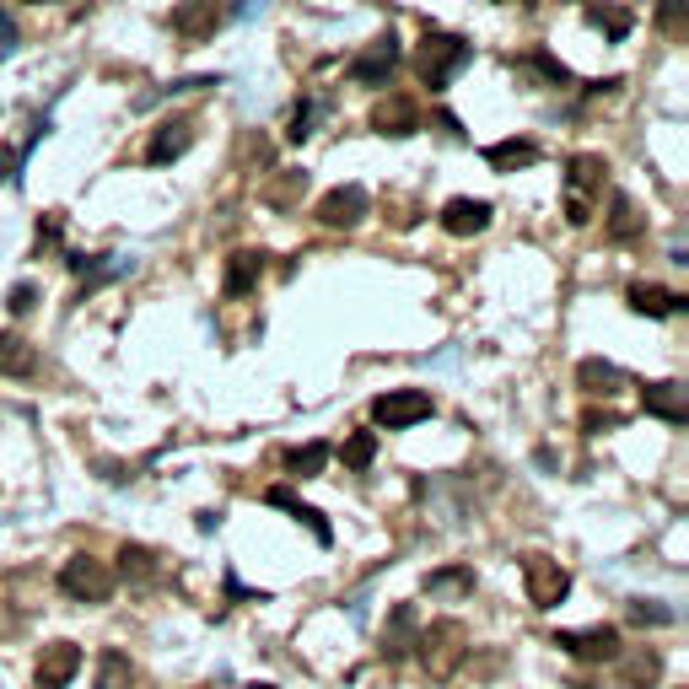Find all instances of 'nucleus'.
I'll list each match as a JSON object with an SVG mask.
<instances>
[{"label":"nucleus","mask_w":689,"mask_h":689,"mask_svg":"<svg viewBox=\"0 0 689 689\" xmlns=\"http://www.w3.org/2000/svg\"><path fill=\"white\" fill-rule=\"evenodd\" d=\"M414 658H420V668H425L436 685H447V679L463 668V658H469V630H463V620H431V625H420Z\"/></svg>","instance_id":"1"},{"label":"nucleus","mask_w":689,"mask_h":689,"mask_svg":"<svg viewBox=\"0 0 689 689\" xmlns=\"http://www.w3.org/2000/svg\"><path fill=\"white\" fill-rule=\"evenodd\" d=\"M474 60V43L469 38H458V33H436V27H425V38H420V54H414V76L431 87V92H442L463 65Z\"/></svg>","instance_id":"2"},{"label":"nucleus","mask_w":689,"mask_h":689,"mask_svg":"<svg viewBox=\"0 0 689 689\" xmlns=\"http://www.w3.org/2000/svg\"><path fill=\"white\" fill-rule=\"evenodd\" d=\"M603 178H609V162L598 151H576L565 162V221L571 227L592 221V200L603 194Z\"/></svg>","instance_id":"3"},{"label":"nucleus","mask_w":689,"mask_h":689,"mask_svg":"<svg viewBox=\"0 0 689 689\" xmlns=\"http://www.w3.org/2000/svg\"><path fill=\"white\" fill-rule=\"evenodd\" d=\"M114 587H119V576H114V565L98 560V554H71V560L60 565V592L76 598V603H109Z\"/></svg>","instance_id":"4"},{"label":"nucleus","mask_w":689,"mask_h":689,"mask_svg":"<svg viewBox=\"0 0 689 689\" xmlns=\"http://www.w3.org/2000/svg\"><path fill=\"white\" fill-rule=\"evenodd\" d=\"M431 414H436V399L425 388H388V394L372 399V420L388 425V431H410V425L431 420Z\"/></svg>","instance_id":"5"},{"label":"nucleus","mask_w":689,"mask_h":689,"mask_svg":"<svg viewBox=\"0 0 689 689\" xmlns=\"http://www.w3.org/2000/svg\"><path fill=\"white\" fill-rule=\"evenodd\" d=\"M523 587H528L534 609H560L565 592H571V571L560 560H550V554H528L523 560Z\"/></svg>","instance_id":"6"},{"label":"nucleus","mask_w":689,"mask_h":689,"mask_svg":"<svg viewBox=\"0 0 689 689\" xmlns=\"http://www.w3.org/2000/svg\"><path fill=\"white\" fill-rule=\"evenodd\" d=\"M554 647L576 663H614L620 658V630L614 625H587V630H554Z\"/></svg>","instance_id":"7"},{"label":"nucleus","mask_w":689,"mask_h":689,"mask_svg":"<svg viewBox=\"0 0 689 689\" xmlns=\"http://www.w3.org/2000/svg\"><path fill=\"white\" fill-rule=\"evenodd\" d=\"M367 189L361 183H340V189H329L323 200H318V221L323 227H334V232H350V227H361L367 221Z\"/></svg>","instance_id":"8"},{"label":"nucleus","mask_w":689,"mask_h":689,"mask_svg":"<svg viewBox=\"0 0 689 689\" xmlns=\"http://www.w3.org/2000/svg\"><path fill=\"white\" fill-rule=\"evenodd\" d=\"M394 65H399V38L383 33V38H372V43L350 60V81H361V87H388Z\"/></svg>","instance_id":"9"},{"label":"nucleus","mask_w":689,"mask_h":689,"mask_svg":"<svg viewBox=\"0 0 689 689\" xmlns=\"http://www.w3.org/2000/svg\"><path fill=\"white\" fill-rule=\"evenodd\" d=\"M414 636H420V609H414V603H394L388 620H383L378 652H383L388 663H399V658H410L414 652Z\"/></svg>","instance_id":"10"},{"label":"nucleus","mask_w":689,"mask_h":689,"mask_svg":"<svg viewBox=\"0 0 689 689\" xmlns=\"http://www.w3.org/2000/svg\"><path fill=\"white\" fill-rule=\"evenodd\" d=\"M81 674V647L76 641H49L38 668H33V685L38 689H65L71 679Z\"/></svg>","instance_id":"11"},{"label":"nucleus","mask_w":689,"mask_h":689,"mask_svg":"<svg viewBox=\"0 0 689 689\" xmlns=\"http://www.w3.org/2000/svg\"><path fill=\"white\" fill-rule=\"evenodd\" d=\"M372 130H378V136H394V140L414 136V130H420V109H414V98H405V92L378 98V103H372Z\"/></svg>","instance_id":"12"},{"label":"nucleus","mask_w":689,"mask_h":689,"mask_svg":"<svg viewBox=\"0 0 689 689\" xmlns=\"http://www.w3.org/2000/svg\"><path fill=\"white\" fill-rule=\"evenodd\" d=\"M167 27H173L183 43H205V38L221 27V5H216V0H189V5H173Z\"/></svg>","instance_id":"13"},{"label":"nucleus","mask_w":689,"mask_h":689,"mask_svg":"<svg viewBox=\"0 0 689 689\" xmlns=\"http://www.w3.org/2000/svg\"><path fill=\"white\" fill-rule=\"evenodd\" d=\"M490 200H469V194H458V200H447L442 205V232H452V238H480L485 227H490Z\"/></svg>","instance_id":"14"},{"label":"nucleus","mask_w":689,"mask_h":689,"mask_svg":"<svg viewBox=\"0 0 689 689\" xmlns=\"http://www.w3.org/2000/svg\"><path fill=\"white\" fill-rule=\"evenodd\" d=\"M625 302H630V312H641V318H674V312L689 307L685 291H668V285H652V280H636V285L625 291Z\"/></svg>","instance_id":"15"},{"label":"nucleus","mask_w":689,"mask_h":689,"mask_svg":"<svg viewBox=\"0 0 689 689\" xmlns=\"http://www.w3.org/2000/svg\"><path fill=\"white\" fill-rule=\"evenodd\" d=\"M641 410L668 425H689V388L685 383H647L641 388Z\"/></svg>","instance_id":"16"},{"label":"nucleus","mask_w":689,"mask_h":689,"mask_svg":"<svg viewBox=\"0 0 689 689\" xmlns=\"http://www.w3.org/2000/svg\"><path fill=\"white\" fill-rule=\"evenodd\" d=\"M576 388H582L587 399H620V394H625V372H620L614 361H603V356H587V361L576 367Z\"/></svg>","instance_id":"17"},{"label":"nucleus","mask_w":689,"mask_h":689,"mask_svg":"<svg viewBox=\"0 0 689 689\" xmlns=\"http://www.w3.org/2000/svg\"><path fill=\"white\" fill-rule=\"evenodd\" d=\"M189 145H194V119H167V125H156V136L145 145V162H151V167H167V162H178Z\"/></svg>","instance_id":"18"},{"label":"nucleus","mask_w":689,"mask_h":689,"mask_svg":"<svg viewBox=\"0 0 689 689\" xmlns=\"http://www.w3.org/2000/svg\"><path fill=\"white\" fill-rule=\"evenodd\" d=\"M259 280H265V254H259V248H238V254L227 259L221 291L238 302V296H254V291H259Z\"/></svg>","instance_id":"19"},{"label":"nucleus","mask_w":689,"mask_h":689,"mask_svg":"<svg viewBox=\"0 0 689 689\" xmlns=\"http://www.w3.org/2000/svg\"><path fill=\"white\" fill-rule=\"evenodd\" d=\"M658 679H663V652H652V647H636L620 663V689H658Z\"/></svg>","instance_id":"20"},{"label":"nucleus","mask_w":689,"mask_h":689,"mask_svg":"<svg viewBox=\"0 0 689 689\" xmlns=\"http://www.w3.org/2000/svg\"><path fill=\"white\" fill-rule=\"evenodd\" d=\"M641 227H647V216L636 210V200H630L625 189H614V200H609V221H603L609 243H630V238H636Z\"/></svg>","instance_id":"21"},{"label":"nucleus","mask_w":689,"mask_h":689,"mask_svg":"<svg viewBox=\"0 0 689 689\" xmlns=\"http://www.w3.org/2000/svg\"><path fill=\"white\" fill-rule=\"evenodd\" d=\"M0 378H38V350L22 334H0Z\"/></svg>","instance_id":"22"},{"label":"nucleus","mask_w":689,"mask_h":689,"mask_svg":"<svg viewBox=\"0 0 689 689\" xmlns=\"http://www.w3.org/2000/svg\"><path fill=\"white\" fill-rule=\"evenodd\" d=\"M485 162L496 173H518V167H534L539 162V145L534 140H496V145H485Z\"/></svg>","instance_id":"23"},{"label":"nucleus","mask_w":689,"mask_h":689,"mask_svg":"<svg viewBox=\"0 0 689 689\" xmlns=\"http://www.w3.org/2000/svg\"><path fill=\"white\" fill-rule=\"evenodd\" d=\"M425 592L431 598H469L474 592V571L469 565H442V571L425 576Z\"/></svg>","instance_id":"24"},{"label":"nucleus","mask_w":689,"mask_h":689,"mask_svg":"<svg viewBox=\"0 0 689 689\" xmlns=\"http://www.w3.org/2000/svg\"><path fill=\"white\" fill-rule=\"evenodd\" d=\"M323 463H329V442H307V447H291V452H285V469H291L296 480L323 474Z\"/></svg>","instance_id":"25"},{"label":"nucleus","mask_w":689,"mask_h":689,"mask_svg":"<svg viewBox=\"0 0 689 689\" xmlns=\"http://www.w3.org/2000/svg\"><path fill=\"white\" fill-rule=\"evenodd\" d=\"M130 679H136L130 658H125L119 647H109V652L98 658V689H130Z\"/></svg>","instance_id":"26"},{"label":"nucleus","mask_w":689,"mask_h":689,"mask_svg":"<svg viewBox=\"0 0 689 689\" xmlns=\"http://www.w3.org/2000/svg\"><path fill=\"white\" fill-rule=\"evenodd\" d=\"M587 22H592V27H603L614 43H620V38H630V27H636V16H630V11H620V5H587Z\"/></svg>","instance_id":"27"},{"label":"nucleus","mask_w":689,"mask_h":689,"mask_svg":"<svg viewBox=\"0 0 689 689\" xmlns=\"http://www.w3.org/2000/svg\"><path fill=\"white\" fill-rule=\"evenodd\" d=\"M119 571H125L130 582H156V554L145 550V545H125V550H119Z\"/></svg>","instance_id":"28"},{"label":"nucleus","mask_w":689,"mask_h":689,"mask_svg":"<svg viewBox=\"0 0 689 689\" xmlns=\"http://www.w3.org/2000/svg\"><path fill=\"white\" fill-rule=\"evenodd\" d=\"M340 458H345V469H367V463L378 458V436H372V431H356V436H345Z\"/></svg>","instance_id":"29"},{"label":"nucleus","mask_w":689,"mask_h":689,"mask_svg":"<svg viewBox=\"0 0 689 689\" xmlns=\"http://www.w3.org/2000/svg\"><path fill=\"white\" fill-rule=\"evenodd\" d=\"M625 614H630V625H641V630H647V625H674V609H663V603H652V598H630Z\"/></svg>","instance_id":"30"},{"label":"nucleus","mask_w":689,"mask_h":689,"mask_svg":"<svg viewBox=\"0 0 689 689\" xmlns=\"http://www.w3.org/2000/svg\"><path fill=\"white\" fill-rule=\"evenodd\" d=\"M285 512H291V518H296V523H307V528H312V539H318V545H334V528H329V523H323V512H312V507H302V501H296V496H291V501H285Z\"/></svg>","instance_id":"31"},{"label":"nucleus","mask_w":689,"mask_h":689,"mask_svg":"<svg viewBox=\"0 0 689 689\" xmlns=\"http://www.w3.org/2000/svg\"><path fill=\"white\" fill-rule=\"evenodd\" d=\"M205 87H221V76H183V81H173V87H162V92L140 98V109H151L156 98H178V92H205Z\"/></svg>","instance_id":"32"},{"label":"nucleus","mask_w":689,"mask_h":689,"mask_svg":"<svg viewBox=\"0 0 689 689\" xmlns=\"http://www.w3.org/2000/svg\"><path fill=\"white\" fill-rule=\"evenodd\" d=\"M307 136H312V103L302 98V103H296V114H291V130H285V140H291V145H302Z\"/></svg>","instance_id":"33"},{"label":"nucleus","mask_w":689,"mask_h":689,"mask_svg":"<svg viewBox=\"0 0 689 689\" xmlns=\"http://www.w3.org/2000/svg\"><path fill=\"white\" fill-rule=\"evenodd\" d=\"M302 189H307V173H285L276 189H270V205H291V200H296Z\"/></svg>","instance_id":"34"},{"label":"nucleus","mask_w":689,"mask_h":689,"mask_svg":"<svg viewBox=\"0 0 689 689\" xmlns=\"http://www.w3.org/2000/svg\"><path fill=\"white\" fill-rule=\"evenodd\" d=\"M5 307H11L16 318H22V312H33V307H38V285H33V280H22V285H11V296H5Z\"/></svg>","instance_id":"35"},{"label":"nucleus","mask_w":689,"mask_h":689,"mask_svg":"<svg viewBox=\"0 0 689 689\" xmlns=\"http://www.w3.org/2000/svg\"><path fill=\"white\" fill-rule=\"evenodd\" d=\"M582 431H587V436H598V431H620V414H614V410H603V414L587 410V414H582Z\"/></svg>","instance_id":"36"},{"label":"nucleus","mask_w":689,"mask_h":689,"mask_svg":"<svg viewBox=\"0 0 689 689\" xmlns=\"http://www.w3.org/2000/svg\"><path fill=\"white\" fill-rule=\"evenodd\" d=\"M11 49H16V22L0 11V54H11Z\"/></svg>","instance_id":"37"},{"label":"nucleus","mask_w":689,"mask_h":689,"mask_svg":"<svg viewBox=\"0 0 689 689\" xmlns=\"http://www.w3.org/2000/svg\"><path fill=\"white\" fill-rule=\"evenodd\" d=\"M0 183H16V156L0 145Z\"/></svg>","instance_id":"38"},{"label":"nucleus","mask_w":689,"mask_h":689,"mask_svg":"<svg viewBox=\"0 0 689 689\" xmlns=\"http://www.w3.org/2000/svg\"><path fill=\"white\" fill-rule=\"evenodd\" d=\"M254 689H270V685H254Z\"/></svg>","instance_id":"39"},{"label":"nucleus","mask_w":689,"mask_h":689,"mask_svg":"<svg viewBox=\"0 0 689 689\" xmlns=\"http://www.w3.org/2000/svg\"><path fill=\"white\" fill-rule=\"evenodd\" d=\"M200 689H210V685H200Z\"/></svg>","instance_id":"40"}]
</instances>
